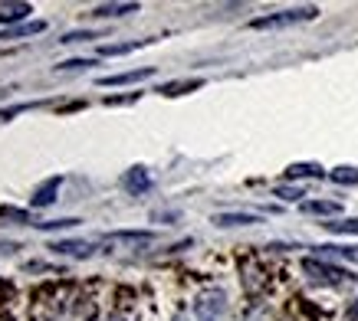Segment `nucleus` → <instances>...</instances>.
Instances as JSON below:
<instances>
[{"mask_svg": "<svg viewBox=\"0 0 358 321\" xmlns=\"http://www.w3.org/2000/svg\"><path fill=\"white\" fill-rule=\"evenodd\" d=\"M315 17H319V7L306 3V7H289V10L257 17V20H250V30H282V27H296V23L315 20Z\"/></svg>", "mask_w": 358, "mask_h": 321, "instance_id": "f257e3e1", "label": "nucleus"}, {"mask_svg": "<svg viewBox=\"0 0 358 321\" xmlns=\"http://www.w3.org/2000/svg\"><path fill=\"white\" fill-rule=\"evenodd\" d=\"M303 269L313 278H322V282H345V278H352V272H348V269L332 266V262H319V259H306Z\"/></svg>", "mask_w": 358, "mask_h": 321, "instance_id": "f03ea898", "label": "nucleus"}, {"mask_svg": "<svg viewBox=\"0 0 358 321\" xmlns=\"http://www.w3.org/2000/svg\"><path fill=\"white\" fill-rule=\"evenodd\" d=\"M155 69L145 66V69H131V73H119V75H102L99 86H129V82H141V79H152Z\"/></svg>", "mask_w": 358, "mask_h": 321, "instance_id": "7ed1b4c3", "label": "nucleus"}, {"mask_svg": "<svg viewBox=\"0 0 358 321\" xmlns=\"http://www.w3.org/2000/svg\"><path fill=\"white\" fill-rule=\"evenodd\" d=\"M33 13L30 3H23V0H7V3H0V23H17V20H27Z\"/></svg>", "mask_w": 358, "mask_h": 321, "instance_id": "20e7f679", "label": "nucleus"}, {"mask_svg": "<svg viewBox=\"0 0 358 321\" xmlns=\"http://www.w3.org/2000/svg\"><path fill=\"white\" fill-rule=\"evenodd\" d=\"M59 184H63V177H50V181H43L40 187H36V193H33L30 207H50L56 200V191H59Z\"/></svg>", "mask_w": 358, "mask_h": 321, "instance_id": "39448f33", "label": "nucleus"}, {"mask_svg": "<svg viewBox=\"0 0 358 321\" xmlns=\"http://www.w3.org/2000/svg\"><path fill=\"white\" fill-rule=\"evenodd\" d=\"M299 210L309 216H336L342 214V204H336V200H303Z\"/></svg>", "mask_w": 358, "mask_h": 321, "instance_id": "423d86ee", "label": "nucleus"}, {"mask_svg": "<svg viewBox=\"0 0 358 321\" xmlns=\"http://www.w3.org/2000/svg\"><path fill=\"white\" fill-rule=\"evenodd\" d=\"M43 30H46L43 20L20 23V27H13V30H3V33H0V40H20V36H36V33H43Z\"/></svg>", "mask_w": 358, "mask_h": 321, "instance_id": "0eeeda50", "label": "nucleus"}, {"mask_svg": "<svg viewBox=\"0 0 358 321\" xmlns=\"http://www.w3.org/2000/svg\"><path fill=\"white\" fill-rule=\"evenodd\" d=\"M125 13H138V3H99L92 17H125Z\"/></svg>", "mask_w": 358, "mask_h": 321, "instance_id": "6e6552de", "label": "nucleus"}, {"mask_svg": "<svg viewBox=\"0 0 358 321\" xmlns=\"http://www.w3.org/2000/svg\"><path fill=\"white\" fill-rule=\"evenodd\" d=\"M214 223L217 226H253V223H260V216L257 214H217Z\"/></svg>", "mask_w": 358, "mask_h": 321, "instance_id": "1a4fd4ad", "label": "nucleus"}, {"mask_svg": "<svg viewBox=\"0 0 358 321\" xmlns=\"http://www.w3.org/2000/svg\"><path fill=\"white\" fill-rule=\"evenodd\" d=\"M125 187H129L131 193H141V191L152 187V177L145 174V167H131V171L125 174Z\"/></svg>", "mask_w": 358, "mask_h": 321, "instance_id": "9d476101", "label": "nucleus"}, {"mask_svg": "<svg viewBox=\"0 0 358 321\" xmlns=\"http://www.w3.org/2000/svg\"><path fill=\"white\" fill-rule=\"evenodd\" d=\"M204 86V79H181V82H168L162 86L164 96H181V92H191V89H201Z\"/></svg>", "mask_w": 358, "mask_h": 321, "instance_id": "9b49d317", "label": "nucleus"}, {"mask_svg": "<svg viewBox=\"0 0 358 321\" xmlns=\"http://www.w3.org/2000/svg\"><path fill=\"white\" fill-rule=\"evenodd\" d=\"M322 256H338L345 262H358V246H319Z\"/></svg>", "mask_w": 358, "mask_h": 321, "instance_id": "f8f14e48", "label": "nucleus"}, {"mask_svg": "<svg viewBox=\"0 0 358 321\" xmlns=\"http://www.w3.org/2000/svg\"><path fill=\"white\" fill-rule=\"evenodd\" d=\"M109 239H125V243H152L155 233H148V230H122V233H112Z\"/></svg>", "mask_w": 358, "mask_h": 321, "instance_id": "ddd939ff", "label": "nucleus"}, {"mask_svg": "<svg viewBox=\"0 0 358 321\" xmlns=\"http://www.w3.org/2000/svg\"><path fill=\"white\" fill-rule=\"evenodd\" d=\"M286 177H322V167L319 164H293Z\"/></svg>", "mask_w": 358, "mask_h": 321, "instance_id": "4468645a", "label": "nucleus"}, {"mask_svg": "<svg viewBox=\"0 0 358 321\" xmlns=\"http://www.w3.org/2000/svg\"><path fill=\"white\" fill-rule=\"evenodd\" d=\"M56 253H66V256H89L92 253V246L89 243H56Z\"/></svg>", "mask_w": 358, "mask_h": 321, "instance_id": "2eb2a0df", "label": "nucleus"}, {"mask_svg": "<svg viewBox=\"0 0 358 321\" xmlns=\"http://www.w3.org/2000/svg\"><path fill=\"white\" fill-rule=\"evenodd\" d=\"M329 177L336 184H342V187H348V184H358V167H336Z\"/></svg>", "mask_w": 358, "mask_h": 321, "instance_id": "dca6fc26", "label": "nucleus"}, {"mask_svg": "<svg viewBox=\"0 0 358 321\" xmlns=\"http://www.w3.org/2000/svg\"><path fill=\"white\" fill-rule=\"evenodd\" d=\"M138 46H145L141 43V40H135V43H119V46H102V50H99V56H125V53H131V50H138Z\"/></svg>", "mask_w": 358, "mask_h": 321, "instance_id": "f3484780", "label": "nucleus"}, {"mask_svg": "<svg viewBox=\"0 0 358 321\" xmlns=\"http://www.w3.org/2000/svg\"><path fill=\"white\" fill-rule=\"evenodd\" d=\"M329 233H348V236H358V216L355 220H342V223H326Z\"/></svg>", "mask_w": 358, "mask_h": 321, "instance_id": "a211bd4d", "label": "nucleus"}, {"mask_svg": "<svg viewBox=\"0 0 358 321\" xmlns=\"http://www.w3.org/2000/svg\"><path fill=\"white\" fill-rule=\"evenodd\" d=\"M79 40H99L96 30H83V33H66L59 43H79Z\"/></svg>", "mask_w": 358, "mask_h": 321, "instance_id": "6ab92c4d", "label": "nucleus"}, {"mask_svg": "<svg viewBox=\"0 0 358 321\" xmlns=\"http://www.w3.org/2000/svg\"><path fill=\"white\" fill-rule=\"evenodd\" d=\"M276 197H282V200H299V197H306L303 187H276Z\"/></svg>", "mask_w": 358, "mask_h": 321, "instance_id": "aec40b11", "label": "nucleus"}, {"mask_svg": "<svg viewBox=\"0 0 358 321\" xmlns=\"http://www.w3.org/2000/svg\"><path fill=\"white\" fill-rule=\"evenodd\" d=\"M79 220H73V216H66V220H53V223H36L40 230H69V226H76Z\"/></svg>", "mask_w": 358, "mask_h": 321, "instance_id": "412c9836", "label": "nucleus"}, {"mask_svg": "<svg viewBox=\"0 0 358 321\" xmlns=\"http://www.w3.org/2000/svg\"><path fill=\"white\" fill-rule=\"evenodd\" d=\"M86 66H92V59H69V63H59L56 69H86Z\"/></svg>", "mask_w": 358, "mask_h": 321, "instance_id": "4be33fe9", "label": "nucleus"}, {"mask_svg": "<svg viewBox=\"0 0 358 321\" xmlns=\"http://www.w3.org/2000/svg\"><path fill=\"white\" fill-rule=\"evenodd\" d=\"M109 321H122V318H109Z\"/></svg>", "mask_w": 358, "mask_h": 321, "instance_id": "5701e85b", "label": "nucleus"}]
</instances>
